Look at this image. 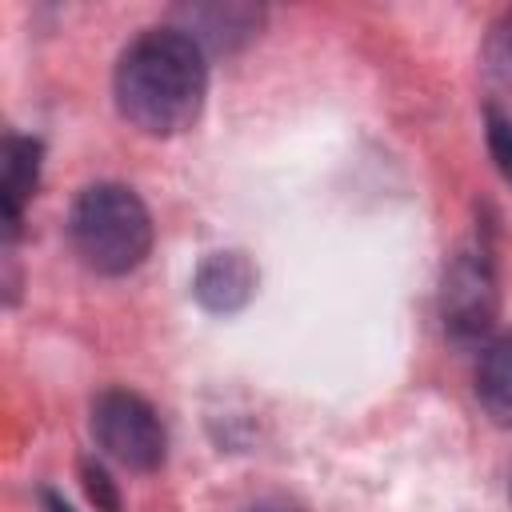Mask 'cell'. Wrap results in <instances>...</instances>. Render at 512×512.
Masks as SVG:
<instances>
[{
  "label": "cell",
  "mask_w": 512,
  "mask_h": 512,
  "mask_svg": "<svg viewBox=\"0 0 512 512\" xmlns=\"http://www.w3.org/2000/svg\"><path fill=\"white\" fill-rule=\"evenodd\" d=\"M80 476H84V488H88V496H92L96 512H120V492H116L112 476H108L100 464L84 460V464H80Z\"/></svg>",
  "instance_id": "8fae6325"
},
{
  "label": "cell",
  "mask_w": 512,
  "mask_h": 512,
  "mask_svg": "<svg viewBox=\"0 0 512 512\" xmlns=\"http://www.w3.org/2000/svg\"><path fill=\"white\" fill-rule=\"evenodd\" d=\"M484 64L500 88H512V12H504V20L492 28L484 44Z\"/></svg>",
  "instance_id": "9c48e42d"
},
{
  "label": "cell",
  "mask_w": 512,
  "mask_h": 512,
  "mask_svg": "<svg viewBox=\"0 0 512 512\" xmlns=\"http://www.w3.org/2000/svg\"><path fill=\"white\" fill-rule=\"evenodd\" d=\"M476 400L500 428H512V332L484 344L476 364Z\"/></svg>",
  "instance_id": "52a82bcc"
},
{
  "label": "cell",
  "mask_w": 512,
  "mask_h": 512,
  "mask_svg": "<svg viewBox=\"0 0 512 512\" xmlns=\"http://www.w3.org/2000/svg\"><path fill=\"white\" fill-rule=\"evenodd\" d=\"M112 92L132 128L176 136L196 124L208 96L204 48L184 28H148L120 52Z\"/></svg>",
  "instance_id": "6da1fadb"
},
{
  "label": "cell",
  "mask_w": 512,
  "mask_h": 512,
  "mask_svg": "<svg viewBox=\"0 0 512 512\" xmlns=\"http://www.w3.org/2000/svg\"><path fill=\"white\" fill-rule=\"evenodd\" d=\"M192 292L208 312H240L256 292V268L244 252H212L196 268Z\"/></svg>",
  "instance_id": "5b68a950"
},
{
  "label": "cell",
  "mask_w": 512,
  "mask_h": 512,
  "mask_svg": "<svg viewBox=\"0 0 512 512\" xmlns=\"http://www.w3.org/2000/svg\"><path fill=\"white\" fill-rule=\"evenodd\" d=\"M184 16H188V36L204 48V44H212V48H232V44H240V40H248L252 32H256V24H260V8H248V4H216V8H184Z\"/></svg>",
  "instance_id": "ba28073f"
},
{
  "label": "cell",
  "mask_w": 512,
  "mask_h": 512,
  "mask_svg": "<svg viewBox=\"0 0 512 512\" xmlns=\"http://www.w3.org/2000/svg\"><path fill=\"white\" fill-rule=\"evenodd\" d=\"M248 512H304V508H300V504H292V500H284V496H268V500L252 504Z\"/></svg>",
  "instance_id": "7c38bea8"
},
{
  "label": "cell",
  "mask_w": 512,
  "mask_h": 512,
  "mask_svg": "<svg viewBox=\"0 0 512 512\" xmlns=\"http://www.w3.org/2000/svg\"><path fill=\"white\" fill-rule=\"evenodd\" d=\"M496 272L484 248H460L452 264L444 268V288H440V316L444 328L456 340H476L492 328L496 320Z\"/></svg>",
  "instance_id": "277c9868"
},
{
  "label": "cell",
  "mask_w": 512,
  "mask_h": 512,
  "mask_svg": "<svg viewBox=\"0 0 512 512\" xmlns=\"http://www.w3.org/2000/svg\"><path fill=\"white\" fill-rule=\"evenodd\" d=\"M92 436L116 464L132 472L160 468L168 452V432L156 408L128 388H108L92 400Z\"/></svg>",
  "instance_id": "3957f363"
},
{
  "label": "cell",
  "mask_w": 512,
  "mask_h": 512,
  "mask_svg": "<svg viewBox=\"0 0 512 512\" xmlns=\"http://www.w3.org/2000/svg\"><path fill=\"white\" fill-rule=\"evenodd\" d=\"M40 500H44V512H72V508L64 504V496H60V492H52V488H44V492H40Z\"/></svg>",
  "instance_id": "4fadbf2b"
},
{
  "label": "cell",
  "mask_w": 512,
  "mask_h": 512,
  "mask_svg": "<svg viewBox=\"0 0 512 512\" xmlns=\"http://www.w3.org/2000/svg\"><path fill=\"white\" fill-rule=\"evenodd\" d=\"M68 236L92 272L124 276L152 248V216L128 184H92L72 204Z\"/></svg>",
  "instance_id": "7a4b0ae2"
},
{
  "label": "cell",
  "mask_w": 512,
  "mask_h": 512,
  "mask_svg": "<svg viewBox=\"0 0 512 512\" xmlns=\"http://www.w3.org/2000/svg\"><path fill=\"white\" fill-rule=\"evenodd\" d=\"M484 124H488V128H484V132H488V152H492L500 176L512 184V116L492 104V108L484 112Z\"/></svg>",
  "instance_id": "30bf717a"
},
{
  "label": "cell",
  "mask_w": 512,
  "mask_h": 512,
  "mask_svg": "<svg viewBox=\"0 0 512 512\" xmlns=\"http://www.w3.org/2000/svg\"><path fill=\"white\" fill-rule=\"evenodd\" d=\"M40 140L32 136H8L4 140V172H0V208H4V228L8 240L20 232V212L36 196L40 184Z\"/></svg>",
  "instance_id": "8992f818"
}]
</instances>
